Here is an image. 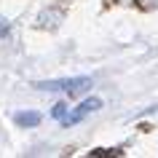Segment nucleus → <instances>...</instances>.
<instances>
[{
	"label": "nucleus",
	"mask_w": 158,
	"mask_h": 158,
	"mask_svg": "<svg viewBox=\"0 0 158 158\" xmlns=\"http://www.w3.org/2000/svg\"><path fill=\"white\" fill-rule=\"evenodd\" d=\"M67 110H70V107H67L64 102H59V105H54V110H51V115L56 118V121H62V118L67 115Z\"/></svg>",
	"instance_id": "20e7f679"
},
{
	"label": "nucleus",
	"mask_w": 158,
	"mask_h": 158,
	"mask_svg": "<svg viewBox=\"0 0 158 158\" xmlns=\"http://www.w3.org/2000/svg\"><path fill=\"white\" fill-rule=\"evenodd\" d=\"M8 30H11V24H8V22H6V19H0V35H6V32H8Z\"/></svg>",
	"instance_id": "39448f33"
},
{
	"label": "nucleus",
	"mask_w": 158,
	"mask_h": 158,
	"mask_svg": "<svg viewBox=\"0 0 158 158\" xmlns=\"http://www.w3.org/2000/svg\"><path fill=\"white\" fill-rule=\"evenodd\" d=\"M14 121H16L19 126H38L43 121V115H40V113H35V110H30V113H16Z\"/></svg>",
	"instance_id": "7ed1b4c3"
},
{
	"label": "nucleus",
	"mask_w": 158,
	"mask_h": 158,
	"mask_svg": "<svg viewBox=\"0 0 158 158\" xmlns=\"http://www.w3.org/2000/svg\"><path fill=\"white\" fill-rule=\"evenodd\" d=\"M102 107V99H97V97H91V99H86V102H81L78 107H75V113H67L64 118H62V126H75V123H81L89 113H94V110H99Z\"/></svg>",
	"instance_id": "f257e3e1"
},
{
	"label": "nucleus",
	"mask_w": 158,
	"mask_h": 158,
	"mask_svg": "<svg viewBox=\"0 0 158 158\" xmlns=\"http://www.w3.org/2000/svg\"><path fill=\"white\" fill-rule=\"evenodd\" d=\"M62 89L70 97H81V94H86L91 89V78H67L64 83H62Z\"/></svg>",
	"instance_id": "f03ea898"
}]
</instances>
